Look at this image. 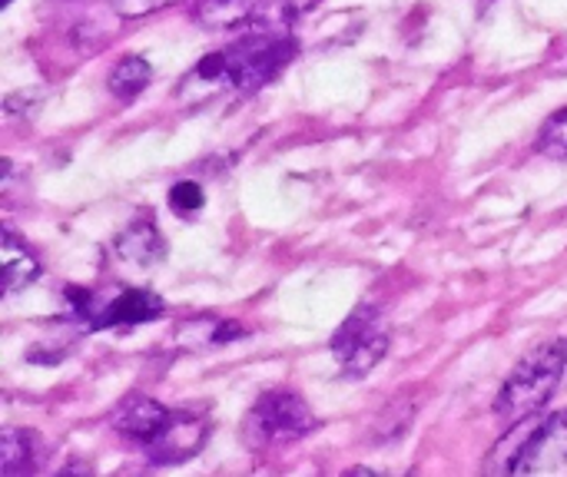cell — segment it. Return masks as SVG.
I'll return each instance as SVG.
<instances>
[{
	"instance_id": "cell-15",
	"label": "cell",
	"mask_w": 567,
	"mask_h": 477,
	"mask_svg": "<svg viewBox=\"0 0 567 477\" xmlns=\"http://www.w3.org/2000/svg\"><path fill=\"white\" fill-rule=\"evenodd\" d=\"M316 3L319 0H266L259 10V30H286Z\"/></svg>"
},
{
	"instance_id": "cell-16",
	"label": "cell",
	"mask_w": 567,
	"mask_h": 477,
	"mask_svg": "<svg viewBox=\"0 0 567 477\" xmlns=\"http://www.w3.org/2000/svg\"><path fill=\"white\" fill-rule=\"evenodd\" d=\"M535 149L542 156H551V159H567V106L558 110L538 133V143Z\"/></svg>"
},
{
	"instance_id": "cell-9",
	"label": "cell",
	"mask_w": 567,
	"mask_h": 477,
	"mask_svg": "<svg viewBox=\"0 0 567 477\" xmlns=\"http://www.w3.org/2000/svg\"><path fill=\"white\" fill-rule=\"evenodd\" d=\"M113 252L130 266L150 269L166 256V239H163L159 226L153 222V216H140L113 239Z\"/></svg>"
},
{
	"instance_id": "cell-12",
	"label": "cell",
	"mask_w": 567,
	"mask_h": 477,
	"mask_svg": "<svg viewBox=\"0 0 567 477\" xmlns=\"http://www.w3.org/2000/svg\"><path fill=\"white\" fill-rule=\"evenodd\" d=\"M3 292L13 295L40 279V259L7 229L3 232Z\"/></svg>"
},
{
	"instance_id": "cell-5",
	"label": "cell",
	"mask_w": 567,
	"mask_h": 477,
	"mask_svg": "<svg viewBox=\"0 0 567 477\" xmlns=\"http://www.w3.org/2000/svg\"><path fill=\"white\" fill-rule=\"evenodd\" d=\"M316 428H319V422H316L312 408L296 392H266L246 418V435L252 445L302 442Z\"/></svg>"
},
{
	"instance_id": "cell-2",
	"label": "cell",
	"mask_w": 567,
	"mask_h": 477,
	"mask_svg": "<svg viewBox=\"0 0 567 477\" xmlns=\"http://www.w3.org/2000/svg\"><path fill=\"white\" fill-rule=\"evenodd\" d=\"M567 369V345L565 342H545L538 345L532 355H525L515 372L508 375V382L502 385L498 398H495V415L512 428L522 425L528 418H535L551 395L561 385V375Z\"/></svg>"
},
{
	"instance_id": "cell-4",
	"label": "cell",
	"mask_w": 567,
	"mask_h": 477,
	"mask_svg": "<svg viewBox=\"0 0 567 477\" xmlns=\"http://www.w3.org/2000/svg\"><path fill=\"white\" fill-rule=\"evenodd\" d=\"M389 352V329L375 305H359L332 335V355L349 379L369 375Z\"/></svg>"
},
{
	"instance_id": "cell-14",
	"label": "cell",
	"mask_w": 567,
	"mask_h": 477,
	"mask_svg": "<svg viewBox=\"0 0 567 477\" xmlns=\"http://www.w3.org/2000/svg\"><path fill=\"white\" fill-rule=\"evenodd\" d=\"M153 80V66L143 56H123L113 70H110V93L116 100H133L140 96Z\"/></svg>"
},
{
	"instance_id": "cell-17",
	"label": "cell",
	"mask_w": 567,
	"mask_h": 477,
	"mask_svg": "<svg viewBox=\"0 0 567 477\" xmlns=\"http://www.w3.org/2000/svg\"><path fill=\"white\" fill-rule=\"evenodd\" d=\"M166 203H169V209H173L176 216H196V212L203 209L206 196H203V186H199V183H193V179H179V183H173V186H169Z\"/></svg>"
},
{
	"instance_id": "cell-8",
	"label": "cell",
	"mask_w": 567,
	"mask_h": 477,
	"mask_svg": "<svg viewBox=\"0 0 567 477\" xmlns=\"http://www.w3.org/2000/svg\"><path fill=\"white\" fill-rule=\"evenodd\" d=\"M166 418H169V412L159 402H153L150 395H130V398H123L116 405L110 422H113L116 435H123L126 442H136V445L146 448L159 435Z\"/></svg>"
},
{
	"instance_id": "cell-10",
	"label": "cell",
	"mask_w": 567,
	"mask_h": 477,
	"mask_svg": "<svg viewBox=\"0 0 567 477\" xmlns=\"http://www.w3.org/2000/svg\"><path fill=\"white\" fill-rule=\"evenodd\" d=\"M243 335H246L243 325L219 315H196L176 325V342H183V349H216Z\"/></svg>"
},
{
	"instance_id": "cell-1",
	"label": "cell",
	"mask_w": 567,
	"mask_h": 477,
	"mask_svg": "<svg viewBox=\"0 0 567 477\" xmlns=\"http://www.w3.org/2000/svg\"><path fill=\"white\" fill-rule=\"evenodd\" d=\"M296 53H299L296 37H289L282 30L246 33L233 46L203 56L186 73L176 96L186 103H206L209 96H219V93L249 96V93L262 90L266 83H272L296 60Z\"/></svg>"
},
{
	"instance_id": "cell-13",
	"label": "cell",
	"mask_w": 567,
	"mask_h": 477,
	"mask_svg": "<svg viewBox=\"0 0 567 477\" xmlns=\"http://www.w3.org/2000/svg\"><path fill=\"white\" fill-rule=\"evenodd\" d=\"M256 10V0H189V13L206 30H233L246 23Z\"/></svg>"
},
{
	"instance_id": "cell-7",
	"label": "cell",
	"mask_w": 567,
	"mask_h": 477,
	"mask_svg": "<svg viewBox=\"0 0 567 477\" xmlns=\"http://www.w3.org/2000/svg\"><path fill=\"white\" fill-rule=\"evenodd\" d=\"M206 438H209L206 418L189 415V412H169L166 425L143 452L153 465H179V462L196 458L203 452Z\"/></svg>"
},
{
	"instance_id": "cell-6",
	"label": "cell",
	"mask_w": 567,
	"mask_h": 477,
	"mask_svg": "<svg viewBox=\"0 0 567 477\" xmlns=\"http://www.w3.org/2000/svg\"><path fill=\"white\" fill-rule=\"evenodd\" d=\"M522 432L518 448L498 471L505 475H561L567 471V412L548 415L542 425H515Z\"/></svg>"
},
{
	"instance_id": "cell-18",
	"label": "cell",
	"mask_w": 567,
	"mask_h": 477,
	"mask_svg": "<svg viewBox=\"0 0 567 477\" xmlns=\"http://www.w3.org/2000/svg\"><path fill=\"white\" fill-rule=\"evenodd\" d=\"M166 3H176V0H110V7L120 13V17H146Z\"/></svg>"
},
{
	"instance_id": "cell-3",
	"label": "cell",
	"mask_w": 567,
	"mask_h": 477,
	"mask_svg": "<svg viewBox=\"0 0 567 477\" xmlns=\"http://www.w3.org/2000/svg\"><path fill=\"white\" fill-rule=\"evenodd\" d=\"M70 319H76L90 332L103 329H136L163 315L166 302L150 292V289H116L110 295L93 292V289H76L70 286L63 292Z\"/></svg>"
},
{
	"instance_id": "cell-20",
	"label": "cell",
	"mask_w": 567,
	"mask_h": 477,
	"mask_svg": "<svg viewBox=\"0 0 567 477\" xmlns=\"http://www.w3.org/2000/svg\"><path fill=\"white\" fill-rule=\"evenodd\" d=\"M565 345H567V339H565Z\"/></svg>"
},
{
	"instance_id": "cell-11",
	"label": "cell",
	"mask_w": 567,
	"mask_h": 477,
	"mask_svg": "<svg viewBox=\"0 0 567 477\" xmlns=\"http://www.w3.org/2000/svg\"><path fill=\"white\" fill-rule=\"evenodd\" d=\"M37 465H40V438L33 432L3 428V438H0V468H3V477L33 475Z\"/></svg>"
},
{
	"instance_id": "cell-19",
	"label": "cell",
	"mask_w": 567,
	"mask_h": 477,
	"mask_svg": "<svg viewBox=\"0 0 567 477\" xmlns=\"http://www.w3.org/2000/svg\"><path fill=\"white\" fill-rule=\"evenodd\" d=\"M0 3H3V7H7V3H10V0H0Z\"/></svg>"
}]
</instances>
